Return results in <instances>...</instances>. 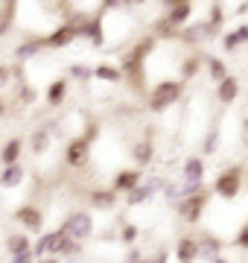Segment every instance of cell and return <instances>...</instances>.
<instances>
[{
    "instance_id": "1",
    "label": "cell",
    "mask_w": 248,
    "mask_h": 263,
    "mask_svg": "<svg viewBox=\"0 0 248 263\" xmlns=\"http://www.w3.org/2000/svg\"><path fill=\"white\" fill-rule=\"evenodd\" d=\"M248 184V170L245 164H231V167H225L213 179V184H210V193L213 196L225 199V202H234V199L242 196V190H245Z\"/></svg>"
},
{
    "instance_id": "2",
    "label": "cell",
    "mask_w": 248,
    "mask_h": 263,
    "mask_svg": "<svg viewBox=\"0 0 248 263\" xmlns=\"http://www.w3.org/2000/svg\"><path fill=\"white\" fill-rule=\"evenodd\" d=\"M184 88H187V82H181V79H161V82H155L152 88L146 91V105H149V111H155V114L167 111L170 105H175L184 97Z\"/></svg>"
},
{
    "instance_id": "3",
    "label": "cell",
    "mask_w": 248,
    "mask_h": 263,
    "mask_svg": "<svg viewBox=\"0 0 248 263\" xmlns=\"http://www.w3.org/2000/svg\"><path fill=\"white\" fill-rule=\"evenodd\" d=\"M61 231H65L70 240H76V243H85L94 237V216L88 214V211H73V214H67V219L61 222Z\"/></svg>"
},
{
    "instance_id": "4",
    "label": "cell",
    "mask_w": 248,
    "mask_h": 263,
    "mask_svg": "<svg viewBox=\"0 0 248 263\" xmlns=\"http://www.w3.org/2000/svg\"><path fill=\"white\" fill-rule=\"evenodd\" d=\"M193 12H196V3H187V0H172V3H163V15L161 21L167 27H172L175 32H181L184 27L193 24Z\"/></svg>"
},
{
    "instance_id": "5",
    "label": "cell",
    "mask_w": 248,
    "mask_h": 263,
    "mask_svg": "<svg viewBox=\"0 0 248 263\" xmlns=\"http://www.w3.org/2000/svg\"><path fill=\"white\" fill-rule=\"evenodd\" d=\"M208 202H210V190H204V193H199V196L181 199V202L175 205V214H178V219L187 222V226H199L204 211H208Z\"/></svg>"
},
{
    "instance_id": "6",
    "label": "cell",
    "mask_w": 248,
    "mask_h": 263,
    "mask_svg": "<svg viewBox=\"0 0 248 263\" xmlns=\"http://www.w3.org/2000/svg\"><path fill=\"white\" fill-rule=\"evenodd\" d=\"M91 161V141L88 138H73L65 146V164L70 170H85Z\"/></svg>"
},
{
    "instance_id": "7",
    "label": "cell",
    "mask_w": 248,
    "mask_h": 263,
    "mask_svg": "<svg viewBox=\"0 0 248 263\" xmlns=\"http://www.w3.org/2000/svg\"><path fill=\"white\" fill-rule=\"evenodd\" d=\"M143 184V173L137 167H126V170H117L114 179H111V190H114L117 196L123 193V196H129L134 187H140Z\"/></svg>"
},
{
    "instance_id": "8",
    "label": "cell",
    "mask_w": 248,
    "mask_h": 263,
    "mask_svg": "<svg viewBox=\"0 0 248 263\" xmlns=\"http://www.w3.org/2000/svg\"><path fill=\"white\" fill-rule=\"evenodd\" d=\"M65 240V231L56 228V231H47V234H41L35 243H32V254L38 257V260H47V254H58V246Z\"/></svg>"
},
{
    "instance_id": "9",
    "label": "cell",
    "mask_w": 248,
    "mask_h": 263,
    "mask_svg": "<svg viewBox=\"0 0 248 263\" xmlns=\"http://www.w3.org/2000/svg\"><path fill=\"white\" fill-rule=\"evenodd\" d=\"M12 219H15L18 226H24L27 231H35V234L44 228V214H41L35 205H20L18 211L12 214Z\"/></svg>"
},
{
    "instance_id": "10",
    "label": "cell",
    "mask_w": 248,
    "mask_h": 263,
    "mask_svg": "<svg viewBox=\"0 0 248 263\" xmlns=\"http://www.w3.org/2000/svg\"><path fill=\"white\" fill-rule=\"evenodd\" d=\"M76 38H79V29L65 21V24H58V27L44 38V44H47L50 50H61V47H67V44H73Z\"/></svg>"
},
{
    "instance_id": "11",
    "label": "cell",
    "mask_w": 248,
    "mask_h": 263,
    "mask_svg": "<svg viewBox=\"0 0 248 263\" xmlns=\"http://www.w3.org/2000/svg\"><path fill=\"white\" fill-rule=\"evenodd\" d=\"M175 260H178V263H196V260H201L199 237H190V234L178 237V243H175Z\"/></svg>"
},
{
    "instance_id": "12",
    "label": "cell",
    "mask_w": 248,
    "mask_h": 263,
    "mask_svg": "<svg viewBox=\"0 0 248 263\" xmlns=\"http://www.w3.org/2000/svg\"><path fill=\"white\" fill-rule=\"evenodd\" d=\"M225 6L222 3H213V6H208V18H204V29H208V41L210 38H219L225 35L222 29H225Z\"/></svg>"
},
{
    "instance_id": "13",
    "label": "cell",
    "mask_w": 248,
    "mask_h": 263,
    "mask_svg": "<svg viewBox=\"0 0 248 263\" xmlns=\"http://www.w3.org/2000/svg\"><path fill=\"white\" fill-rule=\"evenodd\" d=\"M248 44V21L237 24V29H228L225 35H222V50L225 53H237L239 47H245Z\"/></svg>"
},
{
    "instance_id": "14",
    "label": "cell",
    "mask_w": 248,
    "mask_h": 263,
    "mask_svg": "<svg viewBox=\"0 0 248 263\" xmlns=\"http://www.w3.org/2000/svg\"><path fill=\"white\" fill-rule=\"evenodd\" d=\"M239 94H242V82H239L237 76H228L225 82L216 85V100H219V105H234L239 100Z\"/></svg>"
},
{
    "instance_id": "15",
    "label": "cell",
    "mask_w": 248,
    "mask_h": 263,
    "mask_svg": "<svg viewBox=\"0 0 248 263\" xmlns=\"http://www.w3.org/2000/svg\"><path fill=\"white\" fill-rule=\"evenodd\" d=\"M201 67H204V56L187 53V56H181V62H178V79H181V82H190V79H196V76L201 73Z\"/></svg>"
},
{
    "instance_id": "16",
    "label": "cell",
    "mask_w": 248,
    "mask_h": 263,
    "mask_svg": "<svg viewBox=\"0 0 248 263\" xmlns=\"http://www.w3.org/2000/svg\"><path fill=\"white\" fill-rule=\"evenodd\" d=\"M199 246H201V260H208V263H213L216 257H222V252H225V243H222L216 234H210V231L199 234Z\"/></svg>"
},
{
    "instance_id": "17",
    "label": "cell",
    "mask_w": 248,
    "mask_h": 263,
    "mask_svg": "<svg viewBox=\"0 0 248 263\" xmlns=\"http://www.w3.org/2000/svg\"><path fill=\"white\" fill-rule=\"evenodd\" d=\"M132 161H134V167L140 170V167H149L155 161V143L152 138H140V141L132 146Z\"/></svg>"
},
{
    "instance_id": "18",
    "label": "cell",
    "mask_w": 248,
    "mask_h": 263,
    "mask_svg": "<svg viewBox=\"0 0 248 263\" xmlns=\"http://www.w3.org/2000/svg\"><path fill=\"white\" fill-rule=\"evenodd\" d=\"M178 41L190 44V47H199L201 41H208V29H204V21H193L190 27H184L178 32Z\"/></svg>"
},
{
    "instance_id": "19",
    "label": "cell",
    "mask_w": 248,
    "mask_h": 263,
    "mask_svg": "<svg viewBox=\"0 0 248 263\" xmlns=\"http://www.w3.org/2000/svg\"><path fill=\"white\" fill-rule=\"evenodd\" d=\"M181 176H184V181H204V158H201V155L184 158Z\"/></svg>"
},
{
    "instance_id": "20",
    "label": "cell",
    "mask_w": 248,
    "mask_h": 263,
    "mask_svg": "<svg viewBox=\"0 0 248 263\" xmlns=\"http://www.w3.org/2000/svg\"><path fill=\"white\" fill-rule=\"evenodd\" d=\"M20 152H24V138H9V143L0 149V164H3V167L20 164Z\"/></svg>"
},
{
    "instance_id": "21",
    "label": "cell",
    "mask_w": 248,
    "mask_h": 263,
    "mask_svg": "<svg viewBox=\"0 0 248 263\" xmlns=\"http://www.w3.org/2000/svg\"><path fill=\"white\" fill-rule=\"evenodd\" d=\"M204 70H208V76H210V82H225L228 79V65H225V59H219V56H204Z\"/></svg>"
},
{
    "instance_id": "22",
    "label": "cell",
    "mask_w": 248,
    "mask_h": 263,
    "mask_svg": "<svg viewBox=\"0 0 248 263\" xmlns=\"http://www.w3.org/2000/svg\"><path fill=\"white\" fill-rule=\"evenodd\" d=\"M47 47V44H44V38H27V41H24V44H18V47H15V59H18V62H27V59H32V56H38L41 50Z\"/></svg>"
},
{
    "instance_id": "23",
    "label": "cell",
    "mask_w": 248,
    "mask_h": 263,
    "mask_svg": "<svg viewBox=\"0 0 248 263\" xmlns=\"http://www.w3.org/2000/svg\"><path fill=\"white\" fill-rule=\"evenodd\" d=\"M91 205L99 208V211H111L117 205V193L111 187H96L91 190Z\"/></svg>"
},
{
    "instance_id": "24",
    "label": "cell",
    "mask_w": 248,
    "mask_h": 263,
    "mask_svg": "<svg viewBox=\"0 0 248 263\" xmlns=\"http://www.w3.org/2000/svg\"><path fill=\"white\" fill-rule=\"evenodd\" d=\"M24 167L20 164H15V167H3L0 170V187H6V190H12V187H20L24 184Z\"/></svg>"
},
{
    "instance_id": "25",
    "label": "cell",
    "mask_w": 248,
    "mask_h": 263,
    "mask_svg": "<svg viewBox=\"0 0 248 263\" xmlns=\"http://www.w3.org/2000/svg\"><path fill=\"white\" fill-rule=\"evenodd\" d=\"M67 88H70V82L67 79H53L50 82V88H47V105H61L67 100Z\"/></svg>"
},
{
    "instance_id": "26",
    "label": "cell",
    "mask_w": 248,
    "mask_h": 263,
    "mask_svg": "<svg viewBox=\"0 0 248 263\" xmlns=\"http://www.w3.org/2000/svg\"><path fill=\"white\" fill-rule=\"evenodd\" d=\"M6 252H9V257H15V254H24V252H32V243H29L27 234L12 231V234L6 237Z\"/></svg>"
},
{
    "instance_id": "27",
    "label": "cell",
    "mask_w": 248,
    "mask_h": 263,
    "mask_svg": "<svg viewBox=\"0 0 248 263\" xmlns=\"http://www.w3.org/2000/svg\"><path fill=\"white\" fill-rule=\"evenodd\" d=\"M94 76H96V79H102V82H123V79H126L123 70H120V65H108V62L96 65L94 67Z\"/></svg>"
},
{
    "instance_id": "28",
    "label": "cell",
    "mask_w": 248,
    "mask_h": 263,
    "mask_svg": "<svg viewBox=\"0 0 248 263\" xmlns=\"http://www.w3.org/2000/svg\"><path fill=\"white\" fill-rule=\"evenodd\" d=\"M29 149L35 152V155H44L50 149V132L47 129H35L29 135Z\"/></svg>"
},
{
    "instance_id": "29",
    "label": "cell",
    "mask_w": 248,
    "mask_h": 263,
    "mask_svg": "<svg viewBox=\"0 0 248 263\" xmlns=\"http://www.w3.org/2000/svg\"><path fill=\"white\" fill-rule=\"evenodd\" d=\"M15 3H0V35H6L12 27V18H15Z\"/></svg>"
},
{
    "instance_id": "30",
    "label": "cell",
    "mask_w": 248,
    "mask_h": 263,
    "mask_svg": "<svg viewBox=\"0 0 248 263\" xmlns=\"http://www.w3.org/2000/svg\"><path fill=\"white\" fill-rule=\"evenodd\" d=\"M79 254H82V243H76V240H70L65 234V240L58 246V257H79Z\"/></svg>"
},
{
    "instance_id": "31",
    "label": "cell",
    "mask_w": 248,
    "mask_h": 263,
    "mask_svg": "<svg viewBox=\"0 0 248 263\" xmlns=\"http://www.w3.org/2000/svg\"><path fill=\"white\" fill-rule=\"evenodd\" d=\"M216 149H219V129L213 126V129H208V135H204V143H201V155H213Z\"/></svg>"
},
{
    "instance_id": "32",
    "label": "cell",
    "mask_w": 248,
    "mask_h": 263,
    "mask_svg": "<svg viewBox=\"0 0 248 263\" xmlns=\"http://www.w3.org/2000/svg\"><path fill=\"white\" fill-rule=\"evenodd\" d=\"M137 237H140V228L134 226V222H126V226L120 228V243L132 246V243H137Z\"/></svg>"
},
{
    "instance_id": "33",
    "label": "cell",
    "mask_w": 248,
    "mask_h": 263,
    "mask_svg": "<svg viewBox=\"0 0 248 263\" xmlns=\"http://www.w3.org/2000/svg\"><path fill=\"white\" fill-rule=\"evenodd\" d=\"M234 249H239V252H248V219L239 226L237 237H234Z\"/></svg>"
},
{
    "instance_id": "34",
    "label": "cell",
    "mask_w": 248,
    "mask_h": 263,
    "mask_svg": "<svg viewBox=\"0 0 248 263\" xmlns=\"http://www.w3.org/2000/svg\"><path fill=\"white\" fill-rule=\"evenodd\" d=\"M70 76L85 82V79H91V76H94V67H88V65H70Z\"/></svg>"
},
{
    "instance_id": "35",
    "label": "cell",
    "mask_w": 248,
    "mask_h": 263,
    "mask_svg": "<svg viewBox=\"0 0 248 263\" xmlns=\"http://www.w3.org/2000/svg\"><path fill=\"white\" fill-rule=\"evenodd\" d=\"M38 257L32 252H24V254H15V257H9V263H35Z\"/></svg>"
},
{
    "instance_id": "36",
    "label": "cell",
    "mask_w": 248,
    "mask_h": 263,
    "mask_svg": "<svg viewBox=\"0 0 248 263\" xmlns=\"http://www.w3.org/2000/svg\"><path fill=\"white\" fill-rule=\"evenodd\" d=\"M18 97H20V103H32V100H35V94H32V88H29V85H20Z\"/></svg>"
},
{
    "instance_id": "37",
    "label": "cell",
    "mask_w": 248,
    "mask_h": 263,
    "mask_svg": "<svg viewBox=\"0 0 248 263\" xmlns=\"http://www.w3.org/2000/svg\"><path fill=\"white\" fill-rule=\"evenodd\" d=\"M126 263H146V257H143L140 249H132V252L126 254Z\"/></svg>"
},
{
    "instance_id": "38",
    "label": "cell",
    "mask_w": 248,
    "mask_h": 263,
    "mask_svg": "<svg viewBox=\"0 0 248 263\" xmlns=\"http://www.w3.org/2000/svg\"><path fill=\"white\" fill-rule=\"evenodd\" d=\"M167 260H170V252H167V249H158L155 257H149V263H167Z\"/></svg>"
},
{
    "instance_id": "39",
    "label": "cell",
    "mask_w": 248,
    "mask_h": 263,
    "mask_svg": "<svg viewBox=\"0 0 248 263\" xmlns=\"http://www.w3.org/2000/svg\"><path fill=\"white\" fill-rule=\"evenodd\" d=\"M9 79H12V67L9 65H0V88L9 82Z\"/></svg>"
},
{
    "instance_id": "40",
    "label": "cell",
    "mask_w": 248,
    "mask_h": 263,
    "mask_svg": "<svg viewBox=\"0 0 248 263\" xmlns=\"http://www.w3.org/2000/svg\"><path fill=\"white\" fill-rule=\"evenodd\" d=\"M234 12H237V15H242V18H245V15H248V3H237V6H234Z\"/></svg>"
},
{
    "instance_id": "41",
    "label": "cell",
    "mask_w": 248,
    "mask_h": 263,
    "mask_svg": "<svg viewBox=\"0 0 248 263\" xmlns=\"http://www.w3.org/2000/svg\"><path fill=\"white\" fill-rule=\"evenodd\" d=\"M38 263H58V257H47V260H38Z\"/></svg>"
},
{
    "instance_id": "42",
    "label": "cell",
    "mask_w": 248,
    "mask_h": 263,
    "mask_svg": "<svg viewBox=\"0 0 248 263\" xmlns=\"http://www.w3.org/2000/svg\"><path fill=\"white\" fill-rule=\"evenodd\" d=\"M213 263H228V257H225V254H222V257H216V260Z\"/></svg>"
},
{
    "instance_id": "43",
    "label": "cell",
    "mask_w": 248,
    "mask_h": 263,
    "mask_svg": "<svg viewBox=\"0 0 248 263\" xmlns=\"http://www.w3.org/2000/svg\"><path fill=\"white\" fill-rule=\"evenodd\" d=\"M3 114H6V105H3V100H0V117H3Z\"/></svg>"
},
{
    "instance_id": "44",
    "label": "cell",
    "mask_w": 248,
    "mask_h": 263,
    "mask_svg": "<svg viewBox=\"0 0 248 263\" xmlns=\"http://www.w3.org/2000/svg\"><path fill=\"white\" fill-rule=\"evenodd\" d=\"M242 143H245V149H248V132H245V141H242Z\"/></svg>"
},
{
    "instance_id": "45",
    "label": "cell",
    "mask_w": 248,
    "mask_h": 263,
    "mask_svg": "<svg viewBox=\"0 0 248 263\" xmlns=\"http://www.w3.org/2000/svg\"><path fill=\"white\" fill-rule=\"evenodd\" d=\"M146 263H149V257H146Z\"/></svg>"
}]
</instances>
